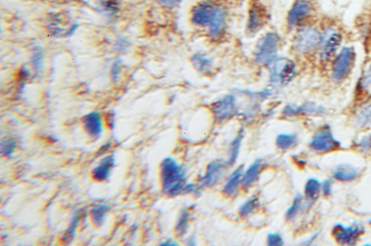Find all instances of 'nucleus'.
I'll use <instances>...</instances> for the list:
<instances>
[{
	"mask_svg": "<svg viewBox=\"0 0 371 246\" xmlns=\"http://www.w3.org/2000/svg\"><path fill=\"white\" fill-rule=\"evenodd\" d=\"M355 53L351 47H344L336 59L333 69V77L337 81H342L348 76L354 61Z\"/></svg>",
	"mask_w": 371,
	"mask_h": 246,
	"instance_id": "nucleus-4",
	"label": "nucleus"
},
{
	"mask_svg": "<svg viewBox=\"0 0 371 246\" xmlns=\"http://www.w3.org/2000/svg\"><path fill=\"white\" fill-rule=\"evenodd\" d=\"M243 176H244L243 167L240 166L231 174L230 177L226 182L225 186H224V189H223V191H224L226 196H227L228 197H232V196L236 195V193L239 190L240 184L242 183Z\"/></svg>",
	"mask_w": 371,
	"mask_h": 246,
	"instance_id": "nucleus-19",
	"label": "nucleus"
},
{
	"mask_svg": "<svg viewBox=\"0 0 371 246\" xmlns=\"http://www.w3.org/2000/svg\"><path fill=\"white\" fill-rule=\"evenodd\" d=\"M269 66L270 81L273 84L287 85L297 74L295 63L288 58H276Z\"/></svg>",
	"mask_w": 371,
	"mask_h": 246,
	"instance_id": "nucleus-2",
	"label": "nucleus"
},
{
	"mask_svg": "<svg viewBox=\"0 0 371 246\" xmlns=\"http://www.w3.org/2000/svg\"><path fill=\"white\" fill-rule=\"evenodd\" d=\"M298 144V138L294 134H281L276 139V146L281 150L287 151Z\"/></svg>",
	"mask_w": 371,
	"mask_h": 246,
	"instance_id": "nucleus-25",
	"label": "nucleus"
},
{
	"mask_svg": "<svg viewBox=\"0 0 371 246\" xmlns=\"http://www.w3.org/2000/svg\"><path fill=\"white\" fill-rule=\"evenodd\" d=\"M216 8L208 2H202L194 7L191 21L199 26H208L211 22Z\"/></svg>",
	"mask_w": 371,
	"mask_h": 246,
	"instance_id": "nucleus-12",
	"label": "nucleus"
},
{
	"mask_svg": "<svg viewBox=\"0 0 371 246\" xmlns=\"http://www.w3.org/2000/svg\"><path fill=\"white\" fill-rule=\"evenodd\" d=\"M226 23V13L224 8L219 7L216 8L214 17L209 23V36L214 40L219 39L225 28Z\"/></svg>",
	"mask_w": 371,
	"mask_h": 246,
	"instance_id": "nucleus-15",
	"label": "nucleus"
},
{
	"mask_svg": "<svg viewBox=\"0 0 371 246\" xmlns=\"http://www.w3.org/2000/svg\"><path fill=\"white\" fill-rule=\"evenodd\" d=\"M116 165V157L113 154L103 158L99 164L92 171L93 177L97 181H104L109 178L113 167Z\"/></svg>",
	"mask_w": 371,
	"mask_h": 246,
	"instance_id": "nucleus-17",
	"label": "nucleus"
},
{
	"mask_svg": "<svg viewBox=\"0 0 371 246\" xmlns=\"http://www.w3.org/2000/svg\"><path fill=\"white\" fill-rule=\"evenodd\" d=\"M82 218V213L77 212L75 214L70 224L69 227L66 230V234L64 236V240L66 242H71L76 235V229L79 227L80 220Z\"/></svg>",
	"mask_w": 371,
	"mask_h": 246,
	"instance_id": "nucleus-28",
	"label": "nucleus"
},
{
	"mask_svg": "<svg viewBox=\"0 0 371 246\" xmlns=\"http://www.w3.org/2000/svg\"><path fill=\"white\" fill-rule=\"evenodd\" d=\"M266 21V13L259 7H254L249 12L247 22V31L253 33L263 26Z\"/></svg>",
	"mask_w": 371,
	"mask_h": 246,
	"instance_id": "nucleus-20",
	"label": "nucleus"
},
{
	"mask_svg": "<svg viewBox=\"0 0 371 246\" xmlns=\"http://www.w3.org/2000/svg\"><path fill=\"white\" fill-rule=\"evenodd\" d=\"M103 12L113 16L118 13L119 8L116 0H98Z\"/></svg>",
	"mask_w": 371,
	"mask_h": 246,
	"instance_id": "nucleus-34",
	"label": "nucleus"
},
{
	"mask_svg": "<svg viewBox=\"0 0 371 246\" xmlns=\"http://www.w3.org/2000/svg\"><path fill=\"white\" fill-rule=\"evenodd\" d=\"M85 131L93 139H99L104 132V122L101 113L91 112L83 117Z\"/></svg>",
	"mask_w": 371,
	"mask_h": 246,
	"instance_id": "nucleus-14",
	"label": "nucleus"
},
{
	"mask_svg": "<svg viewBox=\"0 0 371 246\" xmlns=\"http://www.w3.org/2000/svg\"><path fill=\"white\" fill-rule=\"evenodd\" d=\"M355 122L357 126L362 129H366L371 126V101L359 109L356 114Z\"/></svg>",
	"mask_w": 371,
	"mask_h": 246,
	"instance_id": "nucleus-24",
	"label": "nucleus"
},
{
	"mask_svg": "<svg viewBox=\"0 0 371 246\" xmlns=\"http://www.w3.org/2000/svg\"><path fill=\"white\" fill-rule=\"evenodd\" d=\"M158 4L166 9L172 10L177 8L182 0H157Z\"/></svg>",
	"mask_w": 371,
	"mask_h": 246,
	"instance_id": "nucleus-40",
	"label": "nucleus"
},
{
	"mask_svg": "<svg viewBox=\"0 0 371 246\" xmlns=\"http://www.w3.org/2000/svg\"><path fill=\"white\" fill-rule=\"evenodd\" d=\"M259 200L258 198L254 197L249 199L240 208L239 214H240L241 217H247L249 214L253 213L259 207Z\"/></svg>",
	"mask_w": 371,
	"mask_h": 246,
	"instance_id": "nucleus-31",
	"label": "nucleus"
},
{
	"mask_svg": "<svg viewBox=\"0 0 371 246\" xmlns=\"http://www.w3.org/2000/svg\"><path fill=\"white\" fill-rule=\"evenodd\" d=\"M193 66L199 72L204 73H210L212 71L213 61L204 54L197 53L191 58Z\"/></svg>",
	"mask_w": 371,
	"mask_h": 246,
	"instance_id": "nucleus-22",
	"label": "nucleus"
},
{
	"mask_svg": "<svg viewBox=\"0 0 371 246\" xmlns=\"http://www.w3.org/2000/svg\"><path fill=\"white\" fill-rule=\"evenodd\" d=\"M212 111L215 118L219 122L234 117L237 111L235 96L229 94L216 101L212 104Z\"/></svg>",
	"mask_w": 371,
	"mask_h": 246,
	"instance_id": "nucleus-7",
	"label": "nucleus"
},
{
	"mask_svg": "<svg viewBox=\"0 0 371 246\" xmlns=\"http://www.w3.org/2000/svg\"><path fill=\"white\" fill-rule=\"evenodd\" d=\"M47 28L51 35L56 37H67L76 32L78 25L67 21L63 15H55L51 17Z\"/></svg>",
	"mask_w": 371,
	"mask_h": 246,
	"instance_id": "nucleus-8",
	"label": "nucleus"
},
{
	"mask_svg": "<svg viewBox=\"0 0 371 246\" xmlns=\"http://www.w3.org/2000/svg\"><path fill=\"white\" fill-rule=\"evenodd\" d=\"M18 147L17 141L14 139H6L3 141L0 144V151L4 157L11 158L16 152Z\"/></svg>",
	"mask_w": 371,
	"mask_h": 246,
	"instance_id": "nucleus-29",
	"label": "nucleus"
},
{
	"mask_svg": "<svg viewBox=\"0 0 371 246\" xmlns=\"http://www.w3.org/2000/svg\"><path fill=\"white\" fill-rule=\"evenodd\" d=\"M229 164L221 159L214 161L207 166L205 174L203 176L202 182L203 186L212 187L221 180L224 176L226 168Z\"/></svg>",
	"mask_w": 371,
	"mask_h": 246,
	"instance_id": "nucleus-10",
	"label": "nucleus"
},
{
	"mask_svg": "<svg viewBox=\"0 0 371 246\" xmlns=\"http://www.w3.org/2000/svg\"><path fill=\"white\" fill-rule=\"evenodd\" d=\"M358 147L361 151L368 152L371 151V134L364 136L358 143Z\"/></svg>",
	"mask_w": 371,
	"mask_h": 246,
	"instance_id": "nucleus-39",
	"label": "nucleus"
},
{
	"mask_svg": "<svg viewBox=\"0 0 371 246\" xmlns=\"http://www.w3.org/2000/svg\"><path fill=\"white\" fill-rule=\"evenodd\" d=\"M162 245H179V244H177V242H176V241L173 240H169L167 241H166V242H163V243L161 244Z\"/></svg>",
	"mask_w": 371,
	"mask_h": 246,
	"instance_id": "nucleus-42",
	"label": "nucleus"
},
{
	"mask_svg": "<svg viewBox=\"0 0 371 246\" xmlns=\"http://www.w3.org/2000/svg\"><path fill=\"white\" fill-rule=\"evenodd\" d=\"M311 5L306 0H299L293 6L288 15V23L291 27L299 26L310 15Z\"/></svg>",
	"mask_w": 371,
	"mask_h": 246,
	"instance_id": "nucleus-11",
	"label": "nucleus"
},
{
	"mask_svg": "<svg viewBox=\"0 0 371 246\" xmlns=\"http://www.w3.org/2000/svg\"><path fill=\"white\" fill-rule=\"evenodd\" d=\"M321 191H322V184L319 179L310 178L307 181L304 187V195L309 201L317 200Z\"/></svg>",
	"mask_w": 371,
	"mask_h": 246,
	"instance_id": "nucleus-23",
	"label": "nucleus"
},
{
	"mask_svg": "<svg viewBox=\"0 0 371 246\" xmlns=\"http://www.w3.org/2000/svg\"><path fill=\"white\" fill-rule=\"evenodd\" d=\"M321 34L317 29L307 28L299 34L297 41V49L302 53H309L321 42Z\"/></svg>",
	"mask_w": 371,
	"mask_h": 246,
	"instance_id": "nucleus-9",
	"label": "nucleus"
},
{
	"mask_svg": "<svg viewBox=\"0 0 371 246\" xmlns=\"http://www.w3.org/2000/svg\"><path fill=\"white\" fill-rule=\"evenodd\" d=\"M322 191L324 195L326 196H330L332 194V182L329 179H326L322 184Z\"/></svg>",
	"mask_w": 371,
	"mask_h": 246,
	"instance_id": "nucleus-41",
	"label": "nucleus"
},
{
	"mask_svg": "<svg viewBox=\"0 0 371 246\" xmlns=\"http://www.w3.org/2000/svg\"><path fill=\"white\" fill-rule=\"evenodd\" d=\"M282 236L279 233H270L268 236V244L271 246H280L284 245Z\"/></svg>",
	"mask_w": 371,
	"mask_h": 246,
	"instance_id": "nucleus-37",
	"label": "nucleus"
},
{
	"mask_svg": "<svg viewBox=\"0 0 371 246\" xmlns=\"http://www.w3.org/2000/svg\"><path fill=\"white\" fill-rule=\"evenodd\" d=\"M302 205V196L298 195L296 196L295 199L293 201V203L291 207L287 209L286 212V218L288 220H292L298 215Z\"/></svg>",
	"mask_w": 371,
	"mask_h": 246,
	"instance_id": "nucleus-32",
	"label": "nucleus"
},
{
	"mask_svg": "<svg viewBox=\"0 0 371 246\" xmlns=\"http://www.w3.org/2000/svg\"><path fill=\"white\" fill-rule=\"evenodd\" d=\"M190 219V212L189 211L184 209L178 220L177 224H176V232L179 235H184L187 232L188 227H189V222Z\"/></svg>",
	"mask_w": 371,
	"mask_h": 246,
	"instance_id": "nucleus-30",
	"label": "nucleus"
},
{
	"mask_svg": "<svg viewBox=\"0 0 371 246\" xmlns=\"http://www.w3.org/2000/svg\"><path fill=\"white\" fill-rule=\"evenodd\" d=\"M263 167L264 162L260 159L251 164L243 176L242 186L244 189H248L253 186L254 182L258 179Z\"/></svg>",
	"mask_w": 371,
	"mask_h": 246,
	"instance_id": "nucleus-18",
	"label": "nucleus"
},
{
	"mask_svg": "<svg viewBox=\"0 0 371 246\" xmlns=\"http://www.w3.org/2000/svg\"><path fill=\"white\" fill-rule=\"evenodd\" d=\"M325 112V109L322 106L316 105L312 103H307L304 105L299 106L298 107H294L292 105L286 106L284 110V115L287 117H294V116L300 115H321Z\"/></svg>",
	"mask_w": 371,
	"mask_h": 246,
	"instance_id": "nucleus-16",
	"label": "nucleus"
},
{
	"mask_svg": "<svg viewBox=\"0 0 371 246\" xmlns=\"http://www.w3.org/2000/svg\"><path fill=\"white\" fill-rule=\"evenodd\" d=\"M360 86L367 94L371 95V65L366 70L365 74L362 76L360 81Z\"/></svg>",
	"mask_w": 371,
	"mask_h": 246,
	"instance_id": "nucleus-35",
	"label": "nucleus"
},
{
	"mask_svg": "<svg viewBox=\"0 0 371 246\" xmlns=\"http://www.w3.org/2000/svg\"><path fill=\"white\" fill-rule=\"evenodd\" d=\"M44 55L43 51L39 47L34 49V54L31 57V63L36 73L39 74L44 68Z\"/></svg>",
	"mask_w": 371,
	"mask_h": 246,
	"instance_id": "nucleus-33",
	"label": "nucleus"
},
{
	"mask_svg": "<svg viewBox=\"0 0 371 246\" xmlns=\"http://www.w3.org/2000/svg\"><path fill=\"white\" fill-rule=\"evenodd\" d=\"M122 70L123 61L121 59H118L113 63L112 67H111V79L114 82H118V80L121 78Z\"/></svg>",
	"mask_w": 371,
	"mask_h": 246,
	"instance_id": "nucleus-36",
	"label": "nucleus"
},
{
	"mask_svg": "<svg viewBox=\"0 0 371 246\" xmlns=\"http://www.w3.org/2000/svg\"><path fill=\"white\" fill-rule=\"evenodd\" d=\"M243 137H244V134L242 131L231 143L230 150H229V159L228 161V164L229 165H233V164H235L238 157H239Z\"/></svg>",
	"mask_w": 371,
	"mask_h": 246,
	"instance_id": "nucleus-27",
	"label": "nucleus"
},
{
	"mask_svg": "<svg viewBox=\"0 0 371 246\" xmlns=\"http://www.w3.org/2000/svg\"><path fill=\"white\" fill-rule=\"evenodd\" d=\"M110 210H111V207L104 204H99V205L98 204L96 207H93L91 209V218L94 224L97 226L102 225Z\"/></svg>",
	"mask_w": 371,
	"mask_h": 246,
	"instance_id": "nucleus-26",
	"label": "nucleus"
},
{
	"mask_svg": "<svg viewBox=\"0 0 371 246\" xmlns=\"http://www.w3.org/2000/svg\"><path fill=\"white\" fill-rule=\"evenodd\" d=\"M364 232V227L356 223L347 227L342 224H337L333 229V234L336 240L342 245H354Z\"/></svg>",
	"mask_w": 371,
	"mask_h": 246,
	"instance_id": "nucleus-5",
	"label": "nucleus"
},
{
	"mask_svg": "<svg viewBox=\"0 0 371 246\" xmlns=\"http://www.w3.org/2000/svg\"><path fill=\"white\" fill-rule=\"evenodd\" d=\"M279 36L276 33L273 32L264 35L259 40L254 52L255 61L257 65H269L276 59L279 49Z\"/></svg>",
	"mask_w": 371,
	"mask_h": 246,
	"instance_id": "nucleus-3",
	"label": "nucleus"
},
{
	"mask_svg": "<svg viewBox=\"0 0 371 246\" xmlns=\"http://www.w3.org/2000/svg\"><path fill=\"white\" fill-rule=\"evenodd\" d=\"M163 191L169 196L185 194V171L175 159L167 157L161 165Z\"/></svg>",
	"mask_w": 371,
	"mask_h": 246,
	"instance_id": "nucleus-1",
	"label": "nucleus"
},
{
	"mask_svg": "<svg viewBox=\"0 0 371 246\" xmlns=\"http://www.w3.org/2000/svg\"><path fill=\"white\" fill-rule=\"evenodd\" d=\"M359 174L360 173L356 168L344 164L337 168V170L334 172V177L341 182H350L357 179Z\"/></svg>",
	"mask_w": 371,
	"mask_h": 246,
	"instance_id": "nucleus-21",
	"label": "nucleus"
},
{
	"mask_svg": "<svg viewBox=\"0 0 371 246\" xmlns=\"http://www.w3.org/2000/svg\"><path fill=\"white\" fill-rule=\"evenodd\" d=\"M342 37L336 31H329L325 37L321 40V57L325 60H329L335 55L341 43Z\"/></svg>",
	"mask_w": 371,
	"mask_h": 246,
	"instance_id": "nucleus-13",
	"label": "nucleus"
},
{
	"mask_svg": "<svg viewBox=\"0 0 371 246\" xmlns=\"http://www.w3.org/2000/svg\"><path fill=\"white\" fill-rule=\"evenodd\" d=\"M311 149L320 154L330 152L340 147L341 144L335 139L330 130H321L313 136L309 144Z\"/></svg>",
	"mask_w": 371,
	"mask_h": 246,
	"instance_id": "nucleus-6",
	"label": "nucleus"
},
{
	"mask_svg": "<svg viewBox=\"0 0 371 246\" xmlns=\"http://www.w3.org/2000/svg\"><path fill=\"white\" fill-rule=\"evenodd\" d=\"M130 42L127 39H118L116 41V44H115L114 49H116V51L118 53H124L125 51L128 50V49L130 47Z\"/></svg>",
	"mask_w": 371,
	"mask_h": 246,
	"instance_id": "nucleus-38",
	"label": "nucleus"
}]
</instances>
